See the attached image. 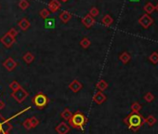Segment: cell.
I'll return each mask as SVG.
<instances>
[{"mask_svg": "<svg viewBox=\"0 0 158 134\" xmlns=\"http://www.w3.org/2000/svg\"><path fill=\"white\" fill-rule=\"evenodd\" d=\"M101 24L106 27H110L112 24H114V19L112 18V16L110 14H105L101 19Z\"/></svg>", "mask_w": 158, "mask_h": 134, "instance_id": "14", "label": "cell"}, {"mask_svg": "<svg viewBox=\"0 0 158 134\" xmlns=\"http://www.w3.org/2000/svg\"><path fill=\"white\" fill-rule=\"evenodd\" d=\"M149 61L152 63V64H157L158 63V52L153 51L150 56H149Z\"/></svg>", "mask_w": 158, "mask_h": 134, "instance_id": "24", "label": "cell"}, {"mask_svg": "<svg viewBox=\"0 0 158 134\" xmlns=\"http://www.w3.org/2000/svg\"><path fill=\"white\" fill-rule=\"evenodd\" d=\"M60 20L63 22V24H67L71 19H72V14L69 12V11H67V10H63L61 12L60 16H59Z\"/></svg>", "mask_w": 158, "mask_h": 134, "instance_id": "13", "label": "cell"}, {"mask_svg": "<svg viewBox=\"0 0 158 134\" xmlns=\"http://www.w3.org/2000/svg\"><path fill=\"white\" fill-rule=\"evenodd\" d=\"M68 87H69V89H71V91H72L74 93H77V92H79V91H81V89L83 88V85H82V83H81L79 80L75 79V80H73V81L69 84Z\"/></svg>", "mask_w": 158, "mask_h": 134, "instance_id": "8", "label": "cell"}, {"mask_svg": "<svg viewBox=\"0 0 158 134\" xmlns=\"http://www.w3.org/2000/svg\"><path fill=\"white\" fill-rule=\"evenodd\" d=\"M90 45H91V42H90V40L87 37H83L80 41V46L84 50L88 49L90 47Z\"/></svg>", "mask_w": 158, "mask_h": 134, "instance_id": "22", "label": "cell"}, {"mask_svg": "<svg viewBox=\"0 0 158 134\" xmlns=\"http://www.w3.org/2000/svg\"><path fill=\"white\" fill-rule=\"evenodd\" d=\"M5 121V119H4V117L1 116V115H0V122H4Z\"/></svg>", "mask_w": 158, "mask_h": 134, "instance_id": "35", "label": "cell"}, {"mask_svg": "<svg viewBox=\"0 0 158 134\" xmlns=\"http://www.w3.org/2000/svg\"><path fill=\"white\" fill-rule=\"evenodd\" d=\"M32 102L38 109H43V108H45V107L48 105V103H49V98H48L47 95H45L44 93L39 92L35 97H33Z\"/></svg>", "mask_w": 158, "mask_h": 134, "instance_id": "3", "label": "cell"}, {"mask_svg": "<svg viewBox=\"0 0 158 134\" xmlns=\"http://www.w3.org/2000/svg\"><path fill=\"white\" fill-rule=\"evenodd\" d=\"M3 66L8 70V71H13L15 69V67L17 66V62L12 59V58H8L4 62H3Z\"/></svg>", "mask_w": 158, "mask_h": 134, "instance_id": "11", "label": "cell"}, {"mask_svg": "<svg viewBox=\"0 0 158 134\" xmlns=\"http://www.w3.org/2000/svg\"><path fill=\"white\" fill-rule=\"evenodd\" d=\"M19 27L22 30V31H26L30 26H31V22L26 19V18H22L18 24Z\"/></svg>", "mask_w": 158, "mask_h": 134, "instance_id": "15", "label": "cell"}, {"mask_svg": "<svg viewBox=\"0 0 158 134\" xmlns=\"http://www.w3.org/2000/svg\"><path fill=\"white\" fill-rule=\"evenodd\" d=\"M95 22H96V20H95V19L90 15L89 13L88 14H86L83 19H82V24L85 25V27H86V28H90V27H92L94 24H95Z\"/></svg>", "mask_w": 158, "mask_h": 134, "instance_id": "9", "label": "cell"}, {"mask_svg": "<svg viewBox=\"0 0 158 134\" xmlns=\"http://www.w3.org/2000/svg\"><path fill=\"white\" fill-rule=\"evenodd\" d=\"M89 14L91 15L93 18H95V17L99 16V14H100V10L98 9V8L93 7V8L90 9V10H89Z\"/></svg>", "mask_w": 158, "mask_h": 134, "instance_id": "30", "label": "cell"}, {"mask_svg": "<svg viewBox=\"0 0 158 134\" xmlns=\"http://www.w3.org/2000/svg\"><path fill=\"white\" fill-rule=\"evenodd\" d=\"M39 15H40V17H41L42 19H47V18L50 15V9H43L40 10Z\"/></svg>", "mask_w": 158, "mask_h": 134, "instance_id": "27", "label": "cell"}, {"mask_svg": "<svg viewBox=\"0 0 158 134\" xmlns=\"http://www.w3.org/2000/svg\"><path fill=\"white\" fill-rule=\"evenodd\" d=\"M24 127L26 128V129H31V128H33V127H32V125H31V122H30V118H28V119H26L24 122Z\"/></svg>", "mask_w": 158, "mask_h": 134, "instance_id": "32", "label": "cell"}, {"mask_svg": "<svg viewBox=\"0 0 158 134\" xmlns=\"http://www.w3.org/2000/svg\"><path fill=\"white\" fill-rule=\"evenodd\" d=\"M4 107H5V102L3 101H0V110L4 109Z\"/></svg>", "mask_w": 158, "mask_h": 134, "instance_id": "34", "label": "cell"}, {"mask_svg": "<svg viewBox=\"0 0 158 134\" xmlns=\"http://www.w3.org/2000/svg\"><path fill=\"white\" fill-rule=\"evenodd\" d=\"M12 125L10 124L9 120H6L2 123V132L3 134H9V131L12 129Z\"/></svg>", "mask_w": 158, "mask_h": 134, "instance_id": "19", "label": "cell"}, {"mask_svg": "<svg viewBox=\"0 0 158 134\" xmlns=\"http://www.w3.org/2000/svg\"><path fill=\"white\" fill-rule=\"evenodd\" d=\"M106 100L107 97L102 91H97L93 96V102L97 104H102Z\"/></svg>", "mask_w": 158, "mask_h": 134, "instance_id": "10", "label": "cell"}, {"mask_svg": "<svg viewBox=\"0 0 158 134\" xmlns=\"http://www.w3.org/2000/svg\"><path fill=\"white\" fill-rule=\"evenodd\" d=\"M143 9H144V11L147 13V14H152L154 10H155V6L152 3V2H147L145 5H144V7H143Z\"/></svg>", "mask_w": 158, "mask_h": 134, "instance_id": "20", "label": "cell"}, {"mask_svg": "<svg viewBox=\"0 0 158 134\" xmlns=\"http://www.w3.org/2000/svg\"><path fill=\"white\" fill-rule=\"evenodd\" d=\"M30 122H31V125H32L33 128H36V127L39 125V120H38L35 117H31V118H30Z\"/></svg>", "mask_w": 158, "mask_h": 134, "instance_id": "31", "label": "cell"}, {"mask_svg": "<svg viewBox=\"0 0 158 134\" xmlns=\"http://www.w3.org/2000/svg\"><path fill=\"white\" fill-rule=\"evenodd\" d=\"M68 122H69V125L71 126V128L83 130L85 125L87 122V118L86 117V116L81 111H76L75 113H74L73 117H71V119Z\"/></svg>", "mask_w": 158, "mask_h": 134, "instance_id": "2", "label": "cell"}, {"mask_svg": "<svg viewBox=\"0 0 158 134\" xmlns=\"http://www.w3.org/2000/svg\"><path fill=\"white\" fill-rule=\"evenodd\" d=\"M61 2H67V1H69V0H61Z\"/></svg>", "mask_w": 158, "mask_h": 134, "instance_id": "37", "label": "cell"}, {"mask_svg": "<svg viewBox=\"0 0 158 134\" xmlns=\"http://www.w3.org/2000/svg\"><path fill=\"white\" fill-rule=\"evenodd\" d=\"M0 42L3 44V46L6 48H10L12 45L15 43V37L11 36L8 33L5 34L1 38H0Z\"/></svg>", "mask_w": 158, "mask_h": 134, "instance_id": "6", "label": "cell"}, {"mask_svg": "<svg viewBox=\"0 0 158 134\" xmlns=\"http://www.w3.org/2000/svg\"><path fill=\"white\" fill-rule=\"evenodd\" d=\"M74 113H72L71 110L68 109V108H65L62 110V112L61 113V117L64 119V120H67V121H69L71 119V117H73Z\"/></svg>", "mask_w": 158, "mask_h": 134, "instance_id": "17", "label": "cell"}, {"mask_svg": "<svg viewBox=\"0 0 158 134\" xmlns=\"http://www.w3.org/2000/svg\"><path fill=\"white\" fill-rule=\"evenodd\" d=\"M141 104L139 102H134L132 104H131V111L132 112H140L141 109Z\"/></svg>", "mask_w": 158, "mask_h": 134, "instance_id": "26", "label": "cell"}, {"mask_svg": "<svg viewBox=\"0 0 158 134\" xmlns=\"http://www.w3.org/2000/svg\"><path fill=\"white\" fill-rule=\"evenodd\" d=\"M156 122H157V119H156V117H155L154 116H152V115H150V116H148V117L145 118V124H147L149 127L154 126V125L156 124Z\"/></svg>", "mask_w": 158, "mask_h": 134, "instance_id": "21", "label": "cell"}, {"mask_svg": "<svg viewBox=\"0 0 158 134\" xmlns=\"http://www.w3.org/2000/svg\"><path fill=\"white\" fill-rule=\"evenodd\" d=\"M108 87H109V85H108V83H107V81H105L104 79H101L97 84H96V87H97V89L99 91H106V89L108 88Z\"/></svg>", "mask_w": 158, "mask_h": 134, "instance_id": "18", "label": "cell"}, {"mask_svg": "<svg viewBox=\"0 0 158 134\" xmlns=\"http://www.w3.org/2000/svg\"><path fill=\"white\" fill-rule=\"evenodd\" d=\"M155 10H156V11L158 12V3H157V4L155 5Z\"/></svg>", "mask_w": 158, "mask_h": 134, "instance_id": "36", "label": "cell"}, {"mask_svg": "<svg viewBox=\"0 0 158 134\" xmlns=\"http://www.w3.org/2000/svg\"><path fill=\"white\" fill-rule=\"evenodd\" d=\"M30 4L29 2L27 1V0H20V2H19V8L22 10H25L29 8Z\"/></svg>", "mask_w": 158, "mask_h": 134, "instance_id": "25", "label": "cell"}, {"mask_svg": "<svg viewBox=\"0 0 158 134\" xmlns=\"http://www.w3.org/2000/svg\"><path fill=\"white\" fill-rule=\"evenodd\" d=\"M8 34H9V35H11V36H13V37H16V36L18 35V31H17L15 28H11V29H9V30Z\"/></svg>", "mask_w": 158, "mask_h": 134, "instance_id": "33", "label": "cell"}, {"mask_svg": "<svg viewBox=\"0 0 158 134\" xmlns=\"http://www.w3.org/2000/svg\"><path fill=\"white\" fill-rule=\"evenodd\" d=\"M9 87H10V89H12V91H16L17 89H19L20 87V85L19 84V82L14 80L9 84Z\"/></svg>", "mask_w": 158, "mask_h": 134, "instance_id": "28", "label": "cell"}, {"mask_svg": "<svg viewBox=\"0 0 158 134\" xmlns=\"http://www.w3.org/2000/svg\"><path fill=\"white\" fill-rule=\"evenodd\" d=\"M119 60L123 64H127L130 60H131V56L128 52L127 51H123L120 55H119Z\"/></svg>", "mask_w": 158, "mask_h": 134, "instance_id": "16", "label": "cell"}, {"mask_svg": "<svg viewBox=\"0 0 158 134\" xmlns=\"http://www.w3.org/2000/svg\"><path fill=\"white\" fill-rule=\"evenodd\" d=\"M48 7H49L50 11H51L53 13L57 12L61 9V2L59 1V0H51V1L49 3Z\"/></svg>", "mask_w": 158, "mask_h": 134, "instance_id": "12", "label": "cell"}, {"mask_svg": "<svg viewBox=\"0 0 158 134\" xmlns=\"http://www.w3.org/2000/svg\"><path fill=\"white\" fill-rule=\"evenodd\" d=\"M55 129L58 134H68V132L71 129V126L66 124L65 122H61Z\"/></svg>", "mask_w": 158, "mask_h": 134, "instance_id": "7", "label": "cell"}, {"mask_svg": "<svg viewBox=\"0 0 158 134\" xmlns=\"http://www.w3.org/2000/svg\"><path fill=\"white\" fill-rule=\"evenodd\" d=\"M123 122L127 126L129 129L134 132H137L145 124V118L140 112H131L129 115H127L124 118Z\"/></svg>", "mask_w": 158, "mask_h": 134, "instance_id": "1", "label": "cell"}, {"mask_svg": "<svg viewBox=\"0 0 158 134\" xmlns=\"http://www.w3.org/2000/svg\"><path fill=\"white\" fill-rule=\"evenodd\" d=\"M138 21H139L140 25H141L142 28L148 29L150 26L152 25V24H153V19H152L149 14L145 13V14H143V15L139 19Z\"/></svg>", "mask_w": 158, "mask_h": 134, "instance_id": "5", "label": "cell"}, {"mask_svg": "<svg viewBox=\"0 0 158 134\" xmlns=\"http://www.w3.org/2000/svg\"><path fill=\"white\" fill-rule=\"evenodd\" d=\"M144 100L147 102H152L153 100H154V95L152 93V92H147L145 95H144Z\"/></svg>", "mask_w": 158, "mask_h": 134, "instance_id": "29", "label": "cell"}, {"mask_svg": "<svg viewBox=\"0 0 158 134\" xmlns=\"http://www.w3.org/2000/svg\"><path fill=\"white\" fill-rule=\"evenodd\" d=\"M11 96H12L18 102L21 103L22 102H24V101L29 96V93L25 91V89H24V87H20L19 89H17L16 91H13V92L11 93Z\"/></svg>", "mask_w": 158, "mask_h": 134, "instance_id": "4", "label": "cell"}, {"mask_svg": "<svg viewBox=\"0 0 158 134\" xmlns=\"http://www.w3.org/2000/svg\"><path fill=\"white\" fill-rule=\"evenodd\" d=\"M22 59H24V61L27 63V64H30L34 61L35 60V56L31 53V52H26L24 57H22Z\"/></svg>", "mask_w": 158, "mask_h": 134, "instance_id": "23", "label": "cell"}]
</instances>
